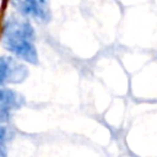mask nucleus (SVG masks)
<instances>
[{"label":"nucleus","instance_id":"nucleus-1","mask_svg":"<svg viewBox=\"0 0 157 157\" xmlns=\"http://www.w3.org/2000/svg\"><path fill=\"white\" fill-rule=\"evenodd\" d=\"M34 39L36 31L29 20L16 13H10L2 20L0 43L6 52L25 64L37 65L39 63Z\"/></svg>","mask_w":157,"mask_h":157},{"label":"nucleus","instance_id":"nucleus-2","mask_svg":"<svg viewBox=\"0 0 157 157\" xmlns=\"http://www.w3.org/2000/svg\"><path fill=\"white\" fill-rule=\"evenodd\" d=\"M27 65L12 55H0V86L18 85L27 80Z\"/></svg>","mask_w":157,"mask_h":157},{"label":"nucleus","instance_id":"nucleus-3","mask_svg":"<svg viewBox=\"0 0 157 157\" xmlns=\"http://www.w3.org/2000/svg\"><path fill=\"white\" fill-rule=\"evenodd\" d=\"M9 5L12 9L13 13L39 22H47L50 18V12L47 7V4L40 0H9Z\"/></svg>","mask_w":157,"mask_h":157},{"label":"nucleus","instance_id":"nucleus-4","mask_svg":"<svg viewBox=\"0 0 157 157\" xmlns=\"http://www.w3.org/2000/svg\"><path fill=\"white\" fill-rule=\"evenodd\" d=\"M25 102V97L20 92L5 86H0V109L9 112L17 110L22 108Z\"/></svg>","mask_w":157,"mask_h":157},{"label":"nucleus","instance_id":"nucleus-5","mask_svg":"<svg viewBox=\"0 0 157 157\" xmlns=\"http://www.w3.org/2000/svg\"><path fill=\"white\" fill-rule=\"evenodd\" d=\"M6 141H7V128L0 125V157H6Z\"/></svg>","mask_w":157,"mask_h":157},{"label":"nucleus","instance_id":"nucleus-6","mask_svg":"<svg viewBox=\"0 0 157 157\" xmlns=\"http://www.w3.org/2000/svg\"><path fill=\"white\" fill-rule=\"evenodd\" d=\"M11 118V112L5 110V109H0V125H5Z\"/></svg>","mask_w":157,"mask_h":157},{"label":"nucleus","instance_id":"nucleus-7","mask_svg":"<svg viewBox=\"0 0 157 157\" xmlns=\"http://www.w3.org/2000/svg\"><path fill=\"white\" fill-rule=\"evenodd\" d=\"M40 1H42V2H44V4H47V1H48V0H40Z\"/></svg>","mask_w":157,"mask_h":157}]
</instances>
